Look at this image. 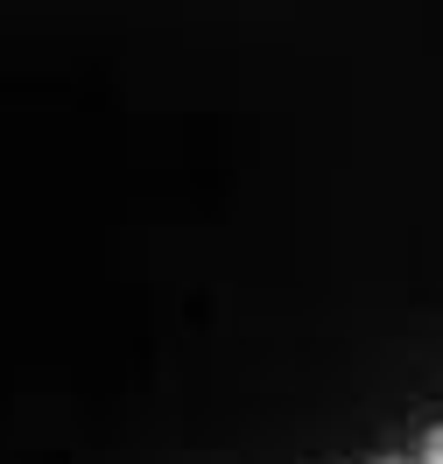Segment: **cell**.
Segmentation results:
<instances>
[{"instance_id":"obj_2","label":"cell","mask_w":443,"mask_h":464,"mask_svg":"<svg viewBox=\"0 0 443 464\" xmlns=\"http://www.w3.org/2000/svg\"><path fill=\"white\" fill-rule=\"evenodd\" d=\"M387 464H401V458H387Z\"/></svg>"},{"instance_id":"obj_1","label":"cell","mask_w":443,"mask_h":464,"mask_svg":"<svg viewBox=\"0 0 443 464\" xmlns=\"http://www.w3.org/2000/svg\"><path fill=\"white\" fill-rule=\"evenodd\" d=\"M429 464H443V436H437V443H429Z\"/></svg>"}]
</instances>
